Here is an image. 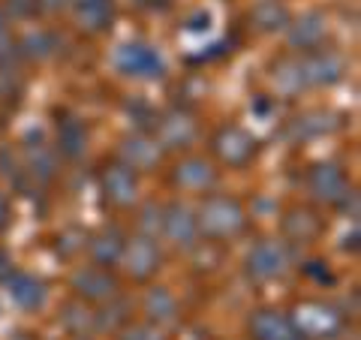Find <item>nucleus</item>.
Returning <instances> with one entry per match:
<instances>
[{"instance_id": "obj_1", "label": "nucleus", "mask_w": 361, "mask_h": 340, "mask_svg": "<svg viewBox=\"0 0 361 340\" xmlns=\"http://www.w3.org/2000/svg\"><path fill=\"white\" fill-rule=\"evenodd\" d=\"M199 229L208 232L214 238H226V235H235L244 226V211L235 199H226V196H214L202 205L199 214Z\"/></svg>"}, {"instance_id": "obj_2", "label": "nucleus", "mask_w": 361, "mask_h": 340, "mask_svg": "<svg viewBox=\"0 0 361 340\" xmlns=\"http://www.w3.org/2000/svg\"><path fill=\"white\" fill-rule=\"evenodd\" d=\"M301 337H313V340H325V337H334L337 328H341V320L337 313L329 310L325 304H304L298 308V316H295V325Z\"/></svg>"}, {"instance_id": "obj_3", "label": "nucleus", "mask_w": 361, "mask_h": 340, "mask_svg": "<svg viewBox=\"0 0 361 340\" xmlns=\"http://www.w3.org/2000/svg\"><path fill=\"white\" fill-rule=\"evenodd\" d=\"M118 66L135 78H160L163 75L160 54L148 49V45H123L118 51Z\"/></svg>"}, {"instance_id": "obj_4", "label": "nucleus", "mask_w": 361, "mask_h": 340, "mask_svg": "<svg viewBox=\"0 0 361 340\" xmlns=\"http://www.w3.org/2000/svg\"><path fill=\"white\" fill-rule=\"evenodd\" d=\"M307 187L313 193V199H319V202H343L346 196V178L343 172L337 166L331 163H319L316 169H310V175H307Z\"/></svg>"}, {"instance_id": "obj_5", "label": "nucleus", "mask_w": 361, "mask_h": 340, "mask_svg": "<svg viewBox=\"0 0 361 340\" xmlns=\"http://www.w3.org/2000/svg\"><path fill=\"white\" fill-rule=\"evenodd\" d=\"M214 148H217V154H220L223 163H229V166H244V163L253 157L256 142H253V135H247V133L238 130V127H226V130H220L217 139H214Z\"/></svg>"}, {"instance_id": "obj_6", "label": "nucleus", "mask_w": 361, "mask_h": 340, "mask_svg": "<svg viewBox=\"0 0 361 340\" xmlns=\"http://www.w3.org/2000/svg\"><path fill=\"white\" fill-rule=\"evenodd\" d=\"M121 259L127 262V271L133 277H151L157 265H160V250H157V244L151 241V238H135L133 244H123V253Z\"/></svg>"}, {"instance_id": "obj_7", "label": "nucleus", "mask_w": 361, "mask_h": 340, "mask_svg": "<svg viewBox=\"0 0 361 340\" xmlns=\"http://www.w3.org/2000/svg\"><path fill=\"white\" fill-rule=\"evenodd\" d=\"M283 268H286V250H283V244H277V241L259 244L250 253V259H247V271H250L256 280H271V277L283 274Z\"/></svg>"}, {"instance_id": "obj_8", "label": "nucleus", "mask_w": 361, "mask_h": 340, "mask_svg": "<svg viewBox=\"0 0 361 340\" xmlns=\"http://www.w3.org/2000/svg\"><path fill=\"white\" fill-rule=\"evenodd\" d=\"M73 286H75L78 296H85L90 301H103V298L115 296L118 283H115V277L106 274V271H99V268H82V271H75Z\"/></svg>"}, {"instance_id": "obj_9", "label": "nucleus", "mask_w": 361, "mask_h": 340, "mask_svg": "<svg viewBox=\"0 0 361 340\" xmlns=\"http://www.w3.org/2000/svg\"><path fill=\"white\" fill-rule=\"evenodd\" d=\"M103 190H106V199H111L115 205H133L139 184H135V175L130 166H111L103 175Z\"/></svg>"}, {"instance_id": "obj_10", "label": "nucleus", "mask_w": 361, "mask_h": 340, "mask_svg": "<svg viewBox=\"0 0 361 340\" xmlns=\"http://www.w3.org/2000/svg\"><path fill=\"white\" fill-rule=\"evenodd\" d=\"M163 232L172 238L178 247H190V244L196 241L199 223H196V217L184 205H175V208H169L163 214Z\"/></svg>"}, {"instance_id": "obj_11", "label": "nucleus", "mask_w": 361, "mask_h": 340, "mask_svg": "<svg viewBox=\"0 0 361 340\" xmlns=\"http://www.w3.org/2000/svg\"><path fill=\"white\" fill-rule=\"evenodd\" d=\"M301 63V78L304 85H331L341 78V61L334 54H313V58H304Z\"/></svg>"}, {"instance_id": "obj_12", "label": "nucleus", "mask_w": 361, "mask_h": 340, "mask_svg": "<svg viewBox=\"0 0 361 340\" xmlns=\"http://www.w3.org/2000/svg\"><path fill=\"white\" fill-rule=\"evenodd\" d=\"M250 332L256 340H292L295 337V328H292V322L286 320L283 313L277 310H262L253 316L250 322Z\"/></svg>"}, {"instance_id": "obj_13", "label": "nucleus", "mask_w": 361, "mask_h": 340, "mask_svg": "<svg viewBox=\"0 0 361 340\" xmlns=\"http://www.w3.org/2000/svg\"><path fill=\"white\" fill-rule=\"evenodd\" d=\"M6 286H9V298H13L18 308L30 310V308H39V304L45 301L42 283L37 277H30V274H9Z\"/></svg>"}, {"instance_id": "obj_14", "label": "nucleus", "mask_w": 361, "mask_h": 340, "mask_svg": "<svg viewBox=\"0 0 361 340\" xmlns=\"http://www.w3.org/2000/svg\"><path fill=\"white\" fill-rule=\"evenodd\" d=\"M75 18L90 33L106 30L111 25V0H78Z\"/></svg>"}, {"instance_id": "obj_15", "label": "nucleus", "mask_w": 361, "mask_h": 340, "mask_svg": "<svg viewBox=\"0 0 361 340\" xmlns=\"http://www.w3.org/2000/svg\"><path fill=\"white\" fill-rule=\"evenodd\" d=\"M160 135H163V142L169 145V148H184V145L193 142V135H196V123L190 121L187 115H169L160 121Z\"/></svg>"}, {"instance_id": "obj_16", "label": "nucleus", "mask_w": 361, "mask_h": 340, "mask_svg": "<svg viewBox=\"0 0 361 340\" xmlns=\"http://www.w3.org/2000/svg\"><path fill=\"white\" fill-rule=\"evenodd\" d=\"M322 37H325V21H322V16H316V13L304 16L289 30V42L295 45V49H313Z\"/></svg>"}, {"instance_id": "obj_17", "label": "nucleus", "mask_w": 361, "mask_h": 340, "mask_svg": "<svg viewBox=\"0 0 361 340\" xmlns=\"http://www.w3.org/2000/svg\"><path fill=\"white\" fill-rule=\"evenodd\" d=\"M85 145H87V135H85V127L78 123L75 118L63 121L58 127V148L63 157H70V160H78V157L85 154Z\"/></svg>"}, {"instance_id": "obj_18", "label": "nucleus", "mask_w": 361, "mask_h": 340, "mask_svg": "<svg viewBox=\"0 0 361 340\" xmlns=\"http://www.w3.org/2000/svg\"><path fill=\"white\" fill-rule=\"evenodd\" d=\"M123 157H127L130 169H151L160 160V148L148 139H127L123 142Z\"/></svg>"}, {"instance_id": "obj_19", "label": "nucleus", "mask_w": 361, "mask_h": 340, "mask_svg": "<svg viewBox=\"0 0 361 340\" xmlns=\"http://www.w3.org/2000/svg\"><path fill=\"white\" fill-rule=\"evenodd\" d=\"M175 181L180 187H208L211 181H214V172H211V166L205 160H187V163H180L178 166V172H175Z\"/></svg>"}, {"instance_id": "obj_20", "label": "nucleus", "mask_w": 361, "mask_h": 340, "mask_svg": "<svg viewBox=\"0 0 361 340\" xmlns=\"http://www.w3.org/2000/svg\"><path fill=\"white\" fill-rule=\"evenodd\" d=\"M90 250H94V259L99 265H111V262H118L121 253H123V238L118 229H109L90 244Z\"/></svg>"}, {"instance_id": "obj_21", "label": "nucleus", "mask_w": 361, "mask_h": 340, "mask_svg": "<svg viewBox=\"0 0 361 340\" xmlns=\"http://www.w3.org/2000/svg\"><path fill=\"white\" fill-rule=\"evenodd\" d=\"M253 21L262 30H277V28L289 25V13H286L283 4H277V0H262V4L253 9Z\"/></svg>"}, {"instance_id": "obj_22", "label": "nucleus", "mask_w": 361, "mask_h": 340, "mask_svg": "<svg viewBox=\"0 0 361 340\" xmlns=\"http://www.w3.org/2000/svg\"><path fill=\"white\" fill-rule=\"evenodd\" d=\"M145 310H148L151 320L169 322V320H175V298L166 289H151L148 301H145Z\"/></svg>"}, {"instance_id": "obj_23", "label": "nucleus", "mask_w": 361, "mask_h": 340, "mask_svg": "<svg viewBox=\"0 0 361 340\" xmlns=\"http://www.w3.org/2000/svg\"><path fill=\"white\" fill-rule=\"evenodd\" d=\"M286 232L292 238H301V241H310V238L319 232V220L307 211H295L292 217H286Z\"/></svg>"}, {"instance_id": "obj_24", "label": "nucleus", "mask_w": 361, "mask_h": 340, "mask_svg": "<svg viewBox=\"0 0 361 340\" xmlns=\"http://www.w3.org/2000/svg\"><path fill=\"white\" fill-rule=\"evenodd\" d=\"M54 51V37L45 30H37V33H27L25 40V54H30V58H49V54Z\"/></svg>"}, {"instance_id": "obj_25", "label": "nucleus", "mask_w": 361, "mask_h": 340, "mask_svg": "<svg viewBox=\"0 0 361 340\" xmlns=\"http://www.w3.org/2000/svg\"><path fill=\"white\" fill-rule=\"evenodd\" d=\"M30 172L37 175L39 181H49L54 175V160L51 154L42 148V145H37V151H30Z\"/></svg>"}, {"instance_id": "obj_26", "label": "nucleus", "mask_w": 361, "mask_h": 340, "mask_svg": "<svg viewBox=\"0 0 361 340\" xmlns=\"http://www.w3.org/2000/svg\"><path fill=\"white\" fill-rule=\"evenodd\" d=\"M121 340H163V334L157 332V328H151V325H133V328L123 332Z\"/></svg>"}, {"instance_id": "obj_27", "label": "nucleus", "mask_w": 361, "mask_h": 340, "mask_svg": "<svg viewBox=\"0 0 361 340\" xmlns=\"http://www.w3.org/2000/svg\"><path fill=\"white\" fill-rule=\"evenodd\" d=\"M142 226L148 232H160L163 229V211L157 205H148V208H145V214H142Z\"/></svg>"}, {"instance_id": "obj_28", "label": "nucleus", "mask_w": 361, "mask_h": 340, "mask_svg": "<svg viewBox=\"0 0 361 340\" xmlns=\"http://www.w3.org/2000/svg\"><path fill=\"white\" fill-rule=\"evenodd\" d=\"M33 9H37V0H13V4H9V13L18 16V18L30 16Z\"/></svg>"}, {"instance_id": "obj_29", "label": "nucleus", "mask_w": 361, "mask_h": 340, "mask_svg": "<svg viewBox=\"0 0 361 340\" xmlns=\"http://www.w3.org/2000/svg\"><path fill=\"white\" fill-rule=\"evenodd\" d=\"M37 6H39V9H49V13H58V9L70 6V0H39Z\"/></svg>"}, {"instance_id": "obj_30", "label": "nucleus", "mask_w": 361, "mask_h": 340, "mask_svg": "<svg viewBox=\"0 0 361 340\" xmlns=\"http://www.w3.org/2000/svg\"><path fill=\"white\" fill-rule=\"evenodd\" d=\"M6 217H9V202H6L4 193H0V229L6 226Z\"/></svg>"}, {"instance_id": "obj_31", "label": "nucleus", "mask_w": 361, "mask_h": 340, "mask_svg": "<svg viewBox=\"0 0 361 340\" xmlns=\"http://www.w3.org/2000/svg\"><path fill=\"white\" fill-rule=\"evenodd\" d=\"M0 40H6V9H0Z\"/></svg>"}, {"instance_id": "obj_32", "label": "nucleus", "mask_w": 361, "mask_h": 340, "mask_svg": "<svg viewBox=\"0 0 361 340\" xmlns=\"http://www.w3.org/2000/svg\"><path fill=\"white\" fill-rule=\"evenodd\" d=\"M16 340H27V337H16Z\"/></svg>"}]
</instances>
